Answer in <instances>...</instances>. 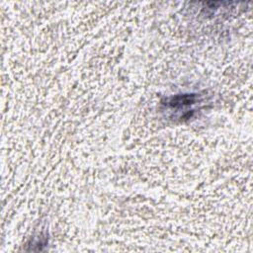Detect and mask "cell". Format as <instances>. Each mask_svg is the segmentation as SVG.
I'll return each instance as SVG.
<instances>
[{
	"mask_svg": "<svg viewBox=\"0 0 253 253\" xmlns=\"http://www.w3.org/2000/svg\"><path fill=\"white\" fill-rule=\"evenodd\" d=\"M199 101V96L196 94L177 95L166 99V105L171 108H183L185 106H191Z\"/></svg>",
	"mask_w": 253,
	"mask_h": 253,
	"instance_id": "obj_1",
	"label": "cell"
}]
</instances>
